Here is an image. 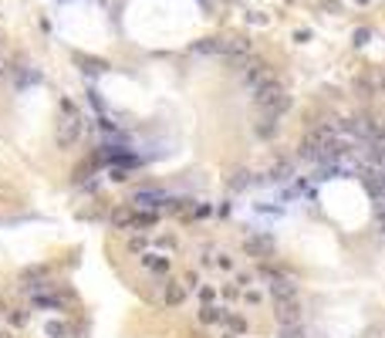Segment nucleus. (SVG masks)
I'll return each mask as SVG.
<instances>
[{"label": "nucleus", "mask_w": 385, "mask_h": 338, "mask_svg": "<svg viewBox=\"0 0 385 338\" xmlns=\"http://www.w3.org/2000/svg\"><path fill=\"white\" fill-rule=\"evenodd\" d=\"M253 101H257V108H261L264 115H271V119H277L281 112L291 108V95H287V88H284L277 78H271L267 85H261V88L253 91Z\"/></svg>", "instance_id": "1"}, {"label": "nucleus", "mask_w": 385, "mask_h": 338, "mask_svg": "<svg viewBox=\"0 0 385 338\" xmlns=\"http://www.w3.org/2000/svg\"><path fill=\"white\" fill-rule=\"evenodd\" d=\"M78 135H81V115H78V108H75V101L61 98V122H57V132H54L57 146H61V149L75 146Z\"/></svg>", "instance_id": "2"}, {"label": "nucleus", "mask_w": 385, "mask_h": 338, "mask_svg": "<svg viewBox=\"0 0 385 338\" xmlns=\"http://www.w3.org/2000/svg\"><path fill=\"white\" fill-rule=\"evenodd\" d=\"M240 78H243V85H247L250 91H257L261 85H267L274 75H271V68L264 65L261 58H247V61L240 65Z\"/></svg>", "instance_id": "3"}, {"label": "nucleus", "mask_w": 385, "mask_h": 338, "mask_svg": "<svg viewBox=\"0 0 385 338\" xmlns=\"http://www.w3.org/2000/svg\"><path fill=\"white\" fill-rule=\"evenodd\" d=\"M274 315H277V321H281V325H297V321H301V308H297L294 298H284V301H277Z\"/></svg>", "instance_id": "4"}, {"label": "nucleus", "mask_w": 385, "mask_h": 338, "mask_svg": "<svg viewBox=\"0 0 385 338\" xmlns=\"http://www.w3.org/2000/svg\"><path fill=\"white\" fill-rule=\"evenodd\" d=\"M132 203H139V206H149V210H152V206L169 203V196H166L162 190H136V193H132Z\"/></svg>", "instance_id": "5"}, {"label": "nucleus", "mask_w": 385, "mask_h": 338, "mask_svg": "<svg viewBox=\"0 0 385 338\" xmlns=\"http://www.w3.org/2000/svg\"><path fill=\"white\" fill-rule=\"evenodd\" d=\"M294 284L287 281V277H271V294H274V301H284V298H294Z\"/></svg>", "instance_id": "6"}, {"label": "nucleus", "mask_w": 385, "mask_h": 338, "mask_svg": "<svg viewBox=\"0 0 385 338\" xmlns=\"http://www.w3.org/2000/svg\"><path fill=\"white\" fill-rule=\"evenodd\" d=\"M182 301H186V288H182L179 281H169L166 284V304L176 308V304H182Z\"/></svg>", "instance_id": "7"}, {"label": "nucleus", "mask_w": 385, "mask_h": 338, "mask_svg": "<svg viewBox=\"0 0 385 338\" xmlns=\"http://www.w3.org/2000/svg\"><path fill=\"white\" fill-rule=\"evenodd\" d=\"M247 254H253V257L271 254V240H267V237H250L247 240Z\"/></svg>", "instance_id": "8"}, {"label": "nucleus", "mask_w": 385, "mask_h": 338, "mask_svg": "<svg viewBox=\"0 0 385 338\" xmlns=\"http://www.w3.org/2000/svg\"><path fill=\"white\" fill-rule=\"evenodd\" d=\"M142 264H146L149 270H156V274H166V270H169V260H166V257H156V254H146V257H142Z\"/></svg>", "instance_id": "9"}, {"label": "nucleus", "mask_w": 385, "mask_h": 338, "mask_svg": "<svg viewBox=\"0 0 385 338\" xmlns=\"http://www.w3.org/2000/svg\"><path fill=\"white\" fill-rule=\"evenodd\" d=\"M192 51L196 54H220V37H206L200 44H192Z\"/></svg>", "instance_id": "10"}, {"label": "nucleus", "mask_w": 385, "mask_h": 338, "mask_svg": "<svg viewBox=\"0 0 385 338\" xmlns=\"http://www.w3.org/2000/svg\"><path fill=\"white\" fill-rule=\"evenodd\" d=\"M274 129H277V125H274V119H271V115H264L261 122H257V135H264V139H271V135H274Z\"/></svg>", "instance_id": "11"}, {"label": "nucleus", "mask_w": 385, "mask_h": 338, "mask_svg": "<svg viewBox=\"0 0 385 338\" xmlns=\"http://www.w3.org/2000/svg\"><path fill=\"white\" fill-rule=\"evenodd\" d=\"M11 71H14L11 54H7V51H4V44H0V78H11Z\"/></svg>", "instance_id": "12"}, {"label": "nucleus", "mask_w": 385, "mask_h": 338, "mask_svg": "<svg viewBox=\"0 0 385 338\" xmlns=\"http://www.w3.org/2000/svg\"><path fill=\"white\" fill-rule=\"evenodd\" d=\"M132 227H156V213H139V216H132Z\"/></svg>", "instance_id": "13"}, {"label": "nucleus", "mask_w": 385, "mask_h": 338, "mask_svg": "<svg viewBox=\"0 0 385 338\" xmlns=\"http://www.w3.org/2000/svg\"><path fill=\"white\" fill-rule=\"evenodd\" d=\"M44 331H47L51 338H65V331H68V328L61 325V321H47V325H44Z\"/></svg>", "instance_id": "14"}, {"label": "nucleus", "mask_w": 385, "mask_h": 338, "mask_svg": "<svg viewBox=\"0 0 385 338\" xmlns=\"http://www.w3.org/2000/svg\"><path fill=\"white\" fill-rule=\"evenodd\" d=\"M220 311H216V308H203V311H200V321H206V325H213V321H220Z\"/></svg>", "instance_id": "15"}, {"label": "nucleus", "mask_w": 385, "mask_h": 338, "mask_svg": "<svg viewBox=\"0 0 385 338\" xmlns=\"http://www.w3.org/2000/svg\"><path fill=\"white\" fill-rule=\"evenodd\" d=\"M129 250L142 254V250H146V237H132V240H129Z\"/></svg>", "instance_id": "16"}, {"label": "nucleus", "mask_w": 385, "mask_h": 338, "mask_svg": "<svg viewBox=\"0 0 385 338\" xmlns=\"http://www.w3.org/2000/svg\"><path fill=\"white\" fill-rule=\"evenodd\" d=\"M230 186H233V190H243V186H247V173H237V176L230 180Z\"/></svg>", "instance_id": "17"}, {"label": "nucleus", "mask_w": 385, "mask_h": 338, "mask_svg": "<svg viewBox=\"0 0 385 338\" xmlns=\"http://www.w3.org/2000/svg\"><path fill=\"white\" fill-rule=\"evenodd\" d=\"M11 325H17V328L27 325V311H14V315H11Z\"/></svg>", "instance_id": "18"}, {"label": "nucleus", "mask_w": 385, "mask_h": 338, "mask_svg": "<svg viewBox=\"0 0 385 338\" xmlns=\"http://www.w3.org/2000/svg\"><path fill=\"white\" fill-rule=\"evenodd\" d=\"M37 304L41 308H61V301H54V298H37Z\"/></svg>", "instance_id": "19"}]
</instances>
